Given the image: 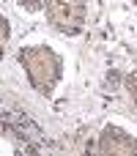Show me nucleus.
Wrapping results in <instances>:
<instances>
[{"instance_id": "nucleus-1", "label": "nucleus", "mask_w": 137, "mask_h": 156, "mask_svg": "<svg viewBox=\"0 0 137 156\" xmlns=\"http://www.w3.org/2000/svg\"><path fill=\"white\" fill-rule=\"evenodd\" d=\"M5 38H8V22H5V16H0V47L5 44Z\"/></svg>"}]
</instances>
